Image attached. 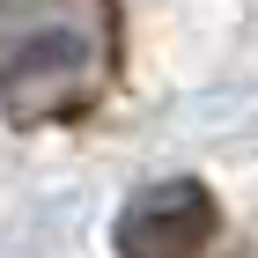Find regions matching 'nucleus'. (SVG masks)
I'll use <instances>...</instances> for the list:
<instances>
[{
	"mask_svg": "<svg viewBox=\"0 0 258 258\" xmlns=\"http://www.w3.org/2000/svg\"><path fill=\"white\" fill-rule=\"evenodd\" d=\"M125 74L118 0H0V118L15 133L96 118Z\"/></svg>",
	"mask_w": 258,
	"mask_h": 258,
	"instance_id": "obj_1",
	"label": "nucleus"
},
{
	"mask_svg": "<svg viewBox=\"0 0 258 258\" xmlns=\"http://www.w3.org/2000/svg\"><path fill=\"white\" fill-rule=\"evenodd\" d=\"M221 236V199L199 177H162L140 184L118 207V258H207V243Z\"/></svg>",
	"mask_w": 258,
	"mask_h": 258,
	"instance_id": "obj_2",
	"label": "nucleus"
}]
</instances>
